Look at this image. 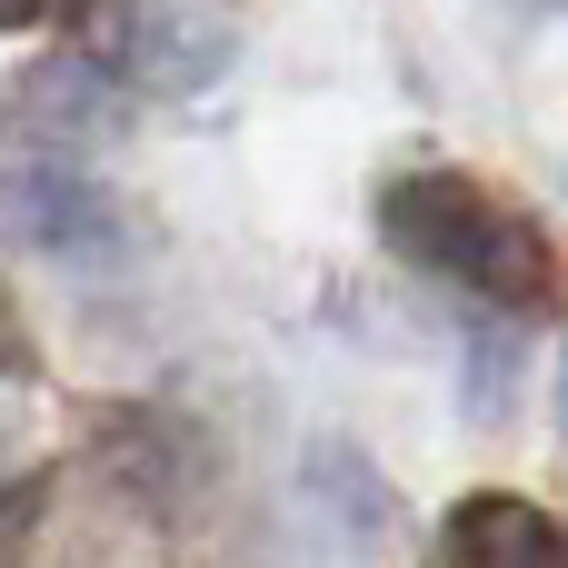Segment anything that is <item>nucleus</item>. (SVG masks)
Instances as JSON below:
<instances>
[{
	"instance_id": "nucleus-1",
	"label": "nucleus",
	"mask_w": 568,
	"mask_h": 568,
	"mask_svg": "<svg viewBox=\"0 0 568 568\" xmlns=\"http://www.w3.org/2000/svg\"><path fill=\"white\" fill-rule=\"evenodd\" d=\"M379 230L399 260H419L429 280L469 290V300H499V310H539L549 300V240L539 220H519L489 180L469 170H409L379 190Z\"/></svg>"
},
{
	"instance_id": "nucleus-2",
	"label": "nucleus",
	"mask_w": 568,
	"mask_h": 568,
	"mask_svg": "<svg viewBox=\"0 0 568 568\" xmlns=\"http://www.w3.org/2000/svg\"><path fill=\"white\" fill-rule=\"evenodd\" d=\"M439 568H568V529L539 499H509V489H479L449 509L439 529Z\"/></svg>"
},
{
	"instance_id": "nucleus-3",
	"label": "nucleus",
	"mask_w": 568,
	"mask_h": 568,
	"mask_svg": "<svg viewBox=\"0 0 568 568\" xmlns=\"http://www.w3.org/2000/svg\"><path fill=\"white\" fill-rule=\"evenodd\" d=\"M50 10H70V0H0V20H50Z\"/></svg>"
},
{
	"instance_id": "nucleus-4",
	"label": "nucleus",
	"mask_w": 568,
	"mask_h": 568,
	"mask_svg": "<svg viewBox=\"0 0 568 568\" xmlns=\"http://www.w3.org/2000/svg\"><path fill=\"white\" fill-rule=\"evenodd\" d=\"M0 369H20V320L0 310Z\"/></svg>"
}]
</instances>
